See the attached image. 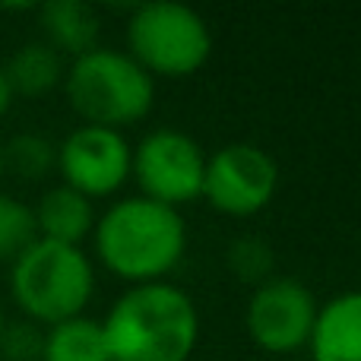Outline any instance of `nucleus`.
<instances>
[{"label":"nucleus","mask_w":361,"mask_h":361,"mask_svg":"<svg viewBox=\"0 0 361 361\" xmlns=\"http://www.w3.org/2000/svg\"><path fill=\"white\" fill-rule=\"evenodd\" d=\"M108 361H190L200 339L193 298L169 282L130 286L102 320Z\"/></svg>","instance_id":"nucleus-1"},{"label":"nucleus","mask_w":361,"mask_h":361,"mask_svg":"<svg viewBox=\"0 0 361 361\" xmlns=\"http://www.w3.org/2000/svg\"><path fill=\"white\" fill-rule=\"evenodd\" d=\"M102 267L130 286L165 282L184 260L187 225L178 209L146 197H127L108 206L92 228Z\"/></svg>","instance_id":"nucleus-2"},{"label":"nucleus","mask_w":361,"mask_h":361,"mask_svg":"<svg viewBox=\"0 0 361 361\" xmlns=\"http://www.w3.org/2000/svg\"><path fill=\"white\" fill-rule=\"evenodd\" d=\"M63 92L86 124L121 130L152 111L156 82L127 51L92 48L67 67Z\"/></svg>","instance_id":"nucleus-3"},{"label":"nucleus","mask_w":361,"mask_h":361,"mask_svg":"<svg viewBox=\"0 0 361 361\" xmlns=\"http://www.w3.org/2000/svg\"><path fill=\"white\" fill-rule=\"evenodd\" d=\"M10 292L32 324L54 326L86 311L95 292V273L82 247L38 238L10 263Z\"/></svg>","instance_id":"nucleus-4"},{"label":"nucleus","mask_w":361,"mask_h":361,"mask_svg":"<svg viewBox=\"0 0 361 361\" xmlns=\"http://www.w3.org/2000/svg\"><path fill=\"white\" fill-rule=\"evenodd\" d=\"M127 54L149 76L184 80L209 61L212 29L184 4H140L127 19Z\"/></svg>","instance_id":"nucleus-5"},{"label":"nucleus","mask_w":361,"mask_h":361,"mask_svg":"<svg viewBox=\"0 0 361 361\" xmlns=\"http://www.w3.org/2000/svg\"><path fill=\"white\" fill-rule=\"evenodd\" d=\"M206 171V152L190 133L162 127L140 140L130 156V178L140 184V197L180 209L200 197Z\"/></svg>","instance_id":"nucleus-6"},{"label":"nucleus","mask_w":361,"mask_h":361,"mask_svg":"<svg viewBox=\"0 0 361 361\" xmlns=\"http://www.w3.org/2000/svg\"><path fill=\"white\" fill-rule=\"evenodd\" d=\"M279 187V165L267 149L254 143H228L206 156L200 197L216 212L247 219L263 212Z\"/></svg>","instance_id":"nucleus-7"},{"label":"nucleus","mask_w":361,"mask_h":361,"mask_svg":"<svg viewBox=\"0 0 361 361\" xmlns=\"http://www.w3.org/2000/svg\"><path fill=\"white\" fill-rule=\"evenodd\" d=\"M317 307V298L305 282L292 276H273L254 288L244 311V326L257 349L269 355H288L311 343Z\"/></svg>","instance_id":"nucleus-8"},{"label":"nucleus","mask_w":361,"mask_h":361,"mask_svg":"<svg viewBox=\"0 0 361 361\" xmlns=\"http://www.w3.org/2000/svg\"><path fill=\"white\" fill-rule=\"evenodd\" d=\"M130 143L121 130L82 124L57 146V171L63 184L89 200L111 197L130 178Z\"/></svg>","instance_id":"nucleus-9"},{"label":"nucleus","mask_w":361,"mask_h":361,"mask_svg":"<svg viewBox=\"0 0 361 361\" xmlns=\"http://www.w3.org/2000/svg\"><path fill=\"white\" fill-rule=\"evenodd\" d=\"M307 349L314 361H361V292H343L317 307Z\"/></svg>","instance_id":"nucleus-10"},{"label":"nucleus","mask_w":361,"mask_h":361,"mask_svg":"<svg viewBox=\"0 0 361 361\" xmlns=\"http://www.w3.org/2000/svg\"><path fill=\"white\" fill-rule=\"evenodd\" d=\"M32 212H35L38 238H44V241L80 247L95 228L92 200L76 193L73 187H67V184H57V187H51V190H44Z\"/></svg>","instance_id":"nucleus-11"},{"label":"nucleus","mask_w":361,"mask_h":361,"mask_svg":"<svg viewBox=\"0 0 361 361\" xmlns=\"http://www.w3.org/2000/svg\"><path fill=\"white\" fill-rule=\"evenodd\" d=\"M38 10V23L44 32V44L57 51V54H70L76 57L89 54L92 48H99V13L89 4L80 0H48V4L35 6Z\"/></svg>","instance_id":"nucleus-12"},{"label":"nucleus","mask_w":361,"mask_h":361,"mask_svg":"<svg viewBox=\"0 0 361 361\" xmlns=\"http://www.w3.org/2000/svg\"><path fill=\"white\" fill-rule=\"evenodd\" d=\"M63 57L57 54L51 44L44 42H29L23 48L13 51V57L4 63V76L10 86L13 99H42V95L54 92L63 82Z\"/></svg>","instance_id":"nucleus-13"},{"label":"nucleus","mask_w":361,"mask_h":361,"mask_svg":"<svg viewBox=\"0 0 361 361\" xmlns=\"http://www.w3.org/2000/svg\"><path fill=\"white\" fill-rule=\"evenodd\" d=\"M42 361H108L102 320L70 317L44 330Z\"/></svg>","instance_id":"nucleus-14"},{"label":"nucleus","mask_w":361,"mask_h":361,"mask_svg":"<svg viewBox=\"0 0 361 361\" xmlns=\"http://www.w3.org/2000/svg\"><path fill=\"white\" fill-rule=\"evenodd\" d=\"M57 169V146L42 133H16L4 146V171L19 180H42Z\"/></svg>","instance_id":"nucleus-15"},{"label":"nucleus","mask_w":361,"mask_h":361,"mask_svg":"<svg viewBox=\"0 0 361 361\" xmlns=\"http://www.w3.org/2000/svg\"><path fill=\"white\" fill-rule=\"evenodd\" d=\"M38 241V225L32 206L0 193V263H16Z\"/></svg>","instance_id":"nucleus-16"},{"label":"nucleus","mask_w":361,"mask_h":361,"mask_svg":"<svg viewBox=\"0 0 361 361\" xmlns=\"http://www.w3.org/2000/svg\"><path fill=\"white\" fill-rule=\"evenodd\" d=\"M228 269L235 279L260 286L273 279V247L257 235H241L228 244Z\"/></svg>","instance_id":"nucleus-17"},{"label":"nucleus","mask_w":361,"mask_h":361,"mask_svg":"<svg viewBox=\"0 0 361 361\" xmlns=\"http://www.w3.org/2000/svg\"><path fill=\"white\" fill-rule=\"evenodd\" d=\"M44 330L32 320L4 324L0 330V358L4 361H42Z\"/></svg>","instance_id":"nucleus-18"},{"label":"nucleus","mask_w":361,"mask_h":361,"mask_svg":"<svg viewBox=\"0 0 361 361\" xmlns=\"http://www.w3.org/2000/svg\"><path fill=\"white\" fill-rule=\"evenodd\" d=\"M10 105H13V92H10V86H6L4 67H0V121L6 118V111H10Z\"/></svg>","instance_id":"nucleus-19"},{"label":"nucleus","mask_w":361,"mask_h":361,"mask_svg":"<svg viewBox=\"0 0 361 361\" xmlns=\"http://www.w3.org/2000/svg\"><path fill=\"white\" fill-rule=\"evenodd\" d=\"M0 178H4V146H0Z\"/></svg>","instance_id":"nucleus-20"},{"label":"nucleus","mask_w":361,"mask_h":361,"mask_svg":"<svg viewBox=\"0 0 361 361\" xmlns=\"http://www.w3.org/2000/svg\"><path fill=\"white\" fill-rule=\"evenodd\" d=\"M4 324H6V320H4V307H0V330H4Z\"/></svg>","instance_id":"nucleus-21"}]
</instances>
